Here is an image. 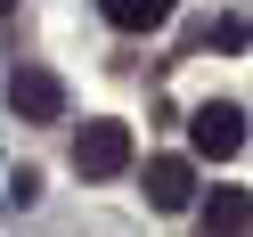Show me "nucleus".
Returning a JSON list of instances; mask_svg holds the SVG:
<instances>
[{
	"mask_svg": "<svg viewBox=\"0 0 253 237\" xmlns=\"http://www.w3.org/2000/svg\"><path fill=\"white\" fill-rule=\"evenodd\" d=\"M8 8H17V0H0V17H8Z\"/></svg>",
	"mask_w": 253,
	"mask_h": 237,
	"instance_id": "0eeeda50",
	"label": "nucleus"
},
{
	"mask_svg": "<svg viewBox=\"0 0 253 237\" xmlns=\"http://www.w3.org/2000/svg\"><path fill=\"white\" fill-rule=\"evenodd\" d=\"M106 8V25H115V33H155V25H171V8H180V0H98Z\"/></svg>",
	"mask_w": 253,
	"mask_h": 237,
	"instance_id": "423d86ee",
	"label": "nucleus"
},
{
	"mask_svg": "<svg viewBox=\"0 0 253 237\" xmlns=\"http://www.w3.org/2000/svg\"><path fill=\"white\" fill-rule=\"evenodd\" d=\"M74 172H82V180H115V172H131V123H115V115L82 123V131H74Z\"/></svg>",
	"mask_w": 253,
	"mask_h": 237,
	"instance_id": "f257e3e1",
	"label": "nucleus"
},
{
	"mask_svg": "<svg viewBox=\"0 0 253 237\" xmlns=\"http://www.w3.org/2000/svg\"><path fill=\"white\" fill-rule=\"evenodd\" d=\"M253 229V188H212L204 196V237H245Z\"/></svg>",
	"mask_w": 253,
	"mask_h": 237,
	"instance_id": "39448f33",
	"label": "nucleus"
},
{
	"mask_svg": "<svg viewBox=\"0 0 253 237\" xmlns=\"http://www.w3.org/2000/svg\"><path fill=\"white\" fill-rule=\"evenodd\" d=\"M188 139H196V155H212V164H229L237 147H245V106H196L188 115Z\"/></svg>",
	"mask_w": 253,
	"mask_h": 237,
	"instance_id": "7ed1b4c3",
	"label": "nucleus"
},
{
	"mask_svg": "<svg viewBox=\"0 0 253 237\" xmlns=\"http://www.w3.org/2000/svg\"><path fill=\"white\" fill-rule=\"evenodd\" d=\"M8 115L17 123H57L66 115V82H57L49 66H17L8 74Z\"/></svg>",
	"mask_w": 253,
	"mask_h": 237,
	"instance_id": "f03ea898",
	"label": "nucleus"
},
{
	"mask_svg": "<svg viewBox=\"0 0 253 237\" xmlns=\"http://www.w3.org/2000/svg\"><path fill=\"white\" fill-rule=\"evenodd\" d=\"M188 196H196V164L188 155H155L147 164V204L155 213H188Z\"/></svg>",
	"mask_w": 253,
	"mask_h": 237,
	"instance_id": "20e7f679",
	"label": "nucleus"
}]
</instances>
